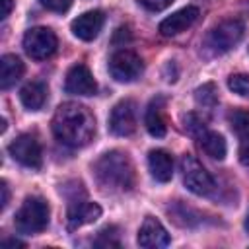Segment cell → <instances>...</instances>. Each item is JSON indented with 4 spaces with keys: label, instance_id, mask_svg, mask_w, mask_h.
<instances>
[{
    "label": "cell",
    "instance_id": "cell-1",
    "mask_svg": "<svg viewBox=\"0 0 249 249\" xmlns=\"http://www.w3.org/2000/svg\"><path fill=\"white\" fill-rule=\"evenodd\" d=\"M53 134L58 142L70 148H84L95 136V117L93 113L76 101L60 103L51 121Z\"/></svg>",
    "mask_w": 249,
    "mask_h": 249
},
{
    "label": "cell",
    "instance_id": "cell-2",
    "mask_svg": "<svg viewBox=\"0 0 249 249\" xmlns=\"http://www.w3.org/2000/svg\"><path fill=\"white\" fill-rule=\"evenodd\" d=\"M93 177L97 185L107 193H128L136 185L134 163L128 154L121 150H109L93 161Z\"/></svg>",
    "mask_w": 249,
    "mask_h": 249
},
{
    "label": "cell",
    "instance_id": "cell-3",
    "mask_svg": "<svg viewBox=\"0 0 249 249\" xmlns=\"http://www.w3.org/2000/svg\"><path fill=\"white\" fill-rule=\"evenodd\" d=\"M49 216H51V208L45 198L27 196L14 216V226L19 233L35 235L49 226Z\"/></svg>",
    "mask_w": 249,
    "mask_h": 249
},
{
    "label": "cell",
    "instance_id": "cell-4",
    "mask_svg": "<svg viewBox=\"0 0 249 249\" xmlns=\"http://www.w3.org/2000/svg\"><path fill=\"white\" fill-rule=\"evenodd\" d=\"M243 33H245V23L237 18H228V19H222L220 23H216L208 31L206 45L214 53L222 54V53L231 51L243 39Z\"/></svg>",
    "mask_w": 249,
    "mask_h": 249
},
{
    "label": "cell",
    "instance_id": "cell-5",
    "mask_svg": "<svg viewBox=\"0 0 249 249\" xmlns=\"http://www.w3.org/2000/svg\"><path fill=\"white\" fill-rule=\"evenodd\" d=\"M181 173H183L185 187L191 193L198 195V196H206L216 189L214 177L206 171V167L193 154H183L181 156Z\"/></svg>",
    "mask_w": 249,
    "mask_h": 249
},
{
    "label": "cell",
    "instance_id": "cell-6",
    "mask_svg": "<svg viewBox=\"0 0 249 249\" xmlns=\"http://www.w3.org/2000/svg\"><path fill=\"white\" fill-rule=\"evenodd\" d=\"M58 39L49 27H31L23 35V51L33 60H45L56 53Z\"/></svg>",
    "mask_w": 249,
    "mask_h": 249
},
{
    "label": "cell",
    "instance_id": "cell-7",
    "mask_svg": "<svg viewBox=\"0 0 249 249\" xmlns=\"http://www.w3.org/2000/svg\"><path fill=\"white\" fill-rule=\"evenodd\" d=\"M109 72L117 82L128 84V82H134V80H138L142 76L144 62L134 51L121 49L109 60Z\"/></svg>",
    "mask_w": 249,
    "mask_h": 249
},
{
    "label": "cell",
    "instance_id": "cell-8",
    "mask_svg": "<svg viewBox=\"0 0 249 249\" xmlns=\"http://www.w3.org/2000/svg\"><path fill=\"white\" fill-rule=\"evenodd\" d=\"M10 156L29 169H39L43 163V150L39 140L33 134H19L16 136L8 146Z\"/></svg>",
    "mask_w": 249,
    "mask_h": 249
},
{
    "label": "cell",
    "instance_id": "cell-9",
    "mask_svg": "<svg viewBox=\"0 0 249 249\" xmlns=\"http://www.w3.org/2000/svg\"><path fill=\"white\" fill-rule=\"evenodd\" d=\"M138 124L136 119V101L134 99H121L109 115V130L115 136H130L134 134Z\"/></svg>",
    "mask_w": 249,
    "mask_h": 249
},
{
    "label": "cell",
    "instance_id": "cell-10",
    "mask_svg": "<svg viewBox=\"0 0 249 249\" xmlns=\"http://www.w3.org/2000/svg\"><path fill=\"white\" fill-rule=\"evenodd\" d=\"M64 89L72 95H93L97 91V82L93 80V74L86 64L76 62L66 72Z\"/></svg>",
    "mask_w": 249,
    "mask_h": 249
},
{
    "label": "cell",
    "instance_id": "cell-11",
    "mask_svg": "<svg viewBox=\"0 0 249 249\" xmlns=\"http://www.w3.org/2000/svg\"><path fill=\"white\" fill-rule=\"evenodd\" d=\"M138 245L144 249H161L167 247L171 237L167 233V230L163 228V224L154 218V216H146L140 230H138V237H136Z\"/></svg>",
    "mask_w": 249,
    "mask_h": 249
},
{
    "label": "cell",
    "instance_id": "cell-12",
    "mask_svg": "<svg viewBox=\"0 0 249 249\" xmlns=\"http://www.w3.org/2000/svg\"><path fill=\"white\" fill-rule=\"evenodd\" d=\"M198 16H200V12L196 6H185L177 12H173L171 16H167L165 19H161L158 25V31L163 37H175V35L183 33L185 29H189L198 19Z\"/></svg>",
    "mask_w": 249,
    "mask_h": 249
},
{
    "label": "cell",
    "instance_id": "cell-13",
    "mask_svg": "<svg viewBox=\"0 0 249 249\" xmlns=\"http://www.w3.org/2000/svg\"><path fill=\"white\" fill-rule=\"evenodd\" d=\"M101 216V206L89 200H72L66 212V226L70 231L86 226V224H93L97 218Z\"/></svg>",
    "mask_w": 249,
    "mask_h": 249
},
{
    "label": "cell",
    "instance_id": "cell-14",
    "mask_svg": "<svg viewBox=\"0 0 249 249\" xmlns=\"http://www.w3.org/2000/svg\"><path fill=\"white\" fill-rule=\"evenodd\" d=\"M103 23H105V14L101 10H89L82 16H78L72 21L70 29H72L74 37H78L82 41H93L99 35Z\"/></svg>",
    "mask_w": 249,
    "mask_h": 249
},
{
    "label": "cell",
    "instance_id": "cell-15",
    "mask_svg": "<svg viewBox=\"0 0 249 249\" xmlns=\"http://www.w3.org/2000/svg\"><path fill=\"white\" fill-rule=\"evenodd\" d=\"M165 103L167 99L163 95H156L148 107H146V115H144V124L146 130L154 136V138H163L167 132V119H165Z\"/></svg>",
    "mask_w": 249,
    "mask_h": 249
},
{
    "label": "cell",
    "instance_id": "cell-16",
    "mask_svg": "<svg viewBox=\"0 0 249 249\" xmlns=\"http://www.w3.org/2000/svg\"><path fill=\"white\" fill-rule=\"evenodd\" d=\"M230 124L239 140V161L249 167V111L235 109L230 113Z\"/></svg>",
    "mask_w": 249,
    "mask_h": 249
},
{
    "label": "cell",
    "instance_id": "cell-17",
    "mask_svg": "<svg viewBox=\"0 0 249 249\" xmlns=\"http://www.w3.org/2000/svg\"><path fill=\"white\" fill-rule=\"evenodd\" d=\"M148 167L152 177L160 183H167L173 177V158L165 150H152L148 154Z\"/></svg>",
    "mask_w": 249,
    "mask_h": 249
},
{
    "label": "cell",
    "instance_id": "cell-18",
    "mask_svg": "<svg viewBox=\"0 0 249 249\" xmlns=\"http://www.w3.org/2000/svg\"><path fill=\"white\" fill-rule=\"evenodd\" d=\"M47 93H49L47 84L33 80V82H27L19 89V101L27 111H39L47 101Z\"/></svg>",
    "mask_w": 249,
    "mask_h": 249
},
{
    "label": "cell",
    "instance_id": "cell-19",
    "mask_svg": "<svg viewBox=\"0 0 249 249\" xmlns=\"http://www.w3.org/2000/svg\"><path fill=\"white\" fill-rule=\"evenodd\" d=\"M23 72H25V66H23V62H21L19 56H16V54H4L0 58V88L2 89L12 88L16 82L21 80Z\"/></svg>",
    "mask_w": 249,
    "mask_h": 249
},
{
    "label": "cell",
    "instance_id": "cell-20",
    "mask_svg": "<svg viewBox=\"0 0 249 249\" xmlns=\"http://www.w3.org/2000/svg\"><path fill=\"white\" fill-rule=\"evenodd\" d=\"M196 140H198L202 152H204L208 158L218 160V161H222V160L226 158V154H228V144H226V140H224V136H222L220 132L204 130Z\"/></svg>",
    "mask_w": 249,
    "mask_h": 249
},
{
    "label": "cell",
    "instance_id": "cell-21",
    "mask_svg": "<svg viewBox=\"0 0 249 249\" xmlns=\"http://www.w3.org/2000/svg\"><path fill=\"white\" fill-rule=\"evenodd\" d=\"M195 101L200 109L204 111H212L216 105H218V89H216V84L208 82V84H202L200 88H196L195 91Z\"/></svg>",
    "mask_w": 249,
    "mask_h": 249
},
{
    "label": "cell",
    "instance_id": "cell-22",
    "mask_svg": "<svg viewBox=\"0 0 249 249\" xmlns=\"http://www.w3.org/2000/svg\"><path fill=\"white\" fill-rule=\"evenodd\" d=\"M228 88L241 97H249V74H231L228 78Z\"/></svg>",
    "mask_w": 249,
    "mask_h": 249
},
{
    "label": "cell",
    "instance_id": "cell-23",
    "mask_svg": "<svg viewBox=\"0 0 249 249\" xmlns=\"http://www.w3.org/2000/svg\"><path fill=\"white\" fill-rule=\"evenodd\" d=\"M185 130H187L191 136L198 138L204 130H208V128H206V121H204L198 113H189V115L185 117Z\"/></svg>",
    "mask_w": 249,
    "mask_h": 249
},
{
    "label": "cell",
    "instance_id": "cell-24",
    "mask_svg": "<svg viewBox=\"0 0 249 249\" xmlns=\"http://www.w3.org/2000/svg\"><path fill=\"white\" fill-rule=\"evenodd\" d=\"M117 233H119V230H117L115 226L103 228V230L99 231V237H97L95 245H97V247H119V245H121L119 239H117V237L113 239V235H117Z\"/></svg>",
    "mask_w": 249,
    "mask_h": 249
},
{
    "label": "cell",
    "instance_id": "cell-25",
    "mask_svg": "<svg viewBox=\"0 0 249 249\" xmlns=\"http://www.w3.org/2000/svg\"><path fill=\"white\" fill-rule=\"evenodd\" d=\"M39 2H41V6H45L47 10L56 12V14H64L72 6V0H39Z\"/></svg>",
    "mask_w": 249,
    "mask_h": 249
},
{
    "label": "cell",
    "instance_id": "cell-26",
    "mask_svg": "<svg viewBox=\"0 0 249 249\" xmlns=\"http://www.w3.org/2000/svg\"><path fill=\"white\" fill-rule=\"evenodd\" d=\"M173 0H140V4L150 12H161L167 6H171Z\"/></svg>",
    "mask_w": 249,
    "mask_h": 249
},
{
    "label": "cell",
    "instance_id": "cell-27",
    "mask_svg": "<svg viewBox=\"0 0 249 249\" xmlns=\"http://www.w3.org/2000/svg\"><path fill=\"white\" fill-rule=\"evenodd\" d=\"M0 191H2V200L0 202H2V210H4L8 206V200H10V191H8V183L6 181L0 183Z\"/></svg>",
    "mask_w": 249,
    "mask_h": 249
},
{
    "label": "cell",
    "instance_id": "cell-28",
    "mask_svg": "<svg viewBox=\"0 0 249 249\" xmlns=\"http://www.w3.org/2000/svg\"><path fill=\"white\" fill-rule=\"evenodd\" d=\"M2 2V19H6L8 16H10V12H12V8H14V0H0Z\"/></svg>",
    "mask_w": 249,
    "mask_h": 249
},
{
    "label": "cell",
    "instance_id": "cell-29",
    "mask_svg": "<svg viewBox=\"0 0 249 249\" xmlns=\"http://www.w3.org/2000/svg\"><path fill=\"white\" fill-rule=\"evenodd\" d=\"M25 243L19 241V239H4L2 241V247H23Z\"/></svg>",
    "mask_w": 249,
    "mask_h": 249
},
{
    "label": "cell",
    "instance_id": "cell-30",
    "mask_svg": "<svg viewBox=\"0 0 249 249\" xmlns=\"http://www.w3.org/2000/svg\"><path fill=\"white\" fill-rule=\"evenodd\" d=\"M245 228L249 230V214H247V222H245Z\"/></svg>",
    "mask_w": 249,
    "mask_h": 249
}]
</instances>
